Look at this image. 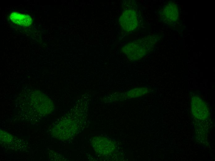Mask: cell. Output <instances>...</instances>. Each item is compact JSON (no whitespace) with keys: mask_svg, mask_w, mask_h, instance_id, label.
I'll return each mask as SVG.
<instances>
[{"mask_svg":"<svg viewBox=\"0 0 215 161\" xmlns=\"http://www.w3.org/2000/svg\"><path fill=\"white\" fill-rule=\"evenodd\" d=\"M0 144L6 149L11 150H24L27 145L23 140L18 138L9 133L0 130Z\"/></svg>","mask_w":215,"mask_h":161,"instance_id":"277c9868","label":"cell"},{"mask_svg":"<svg viewBox=\"0 0 215 161\" xmlns=\"http://www.w3.org/2000/svg\"><path fill=\"white\" fill-rule=\"evenodd\" d=\"M26 101V106L27 107L26 109L28 108L31 114L29 119L31 118L33 121L37 120L51 113L54 108L51 100L38 91H33L27 95Z\"/></svg>","mask_w":215,"mask_h":161,"instance_id":"6da1fadb","label":"cell"},{"mask_svg":"<svg viewBox=\"0 0 215 161\" xmlns=\"http://www.w3.org/2000/svg\"><path fill=\"white\" fill-rule=\"evenodd\" d=\"M124 4V10L119 19V23L124 31L130 32L136 30L140 24V16L137 5L133 1H126Z\"/></svg>","mask_w":215,"mask_h":161,"instance_id":"7a4b0ae2","label":"cell"},{"mask_svg":"<svg viewBox=\"0 0 215 161\" xmlns=\"http://www.w3.org/2000/svg\"><path fill=\"white\" fill-rule=\"evenodd\" d=\"M156 38L153 36H148L140 39L133 41L125 45L123 47V51L129 57L134 56L133 59H139L147 53L154 46Z\"/></svg>","mask_w":215,"mask_h":161,"instance_id":"3957f363","label":"cell"},{"mask_svg":"<svg viewBox=\"0 0 215 161\" xmlns=\"http://www.w3.org/2000/svg\"><path fill=\"white\" fill-rule=\"evenodd\" d=\"M9 18L12 22L23 27L29 26L33 23L32 19L30 15L15 11L12 12Z\"/></svg>","mask_w":215,"mask_h":161,"instance_id":"ba28073f","label":"cell"},{"mask_svg":"<svg viewBox=\"0 0 215 161\" xmlns=\"http://www.w3.org/2000/svg\"><path fill=\"white\" fill-rule=\"evenodd\" d=\"M193 115L196 118L203 120L207 119L209 115V111L206 104L201 98L193 96L191 102Z\"/></svg>","mask_w":215,"mask_h":161,"instance_id":"8992f818","label":"cell"},{"mask_svg":"<svg viewBox=\"0 0 215 161\" xmlns=\"http://www.w3.org/2000/svg\"><path fill=\"white\" fill-rule=\"evenodd\" d=\"M161 20L167 24H172L176 21L179 17V11L177 6L170 2L165 5L160 11Z\"/></svg>","mask_w":215,"mask_h":161,"instance_id":"52a82bcc","label":"cell"},{"mask_svg":"<svg viewBox=\"0 0 215 161\" xmlns=\"http://www.w3.org/2000/svg\"><path fill=\"white\" fill-rule=\"evenodd\" d=\"M92 140V145L94 150L100 155L109 154L115 149L116 146L114 142L106 137L95 136Z\"/></svg>","mask_w":215,"mask_h":161,"instance_id":"5b68a950","label":"cell"}]
</instances>
